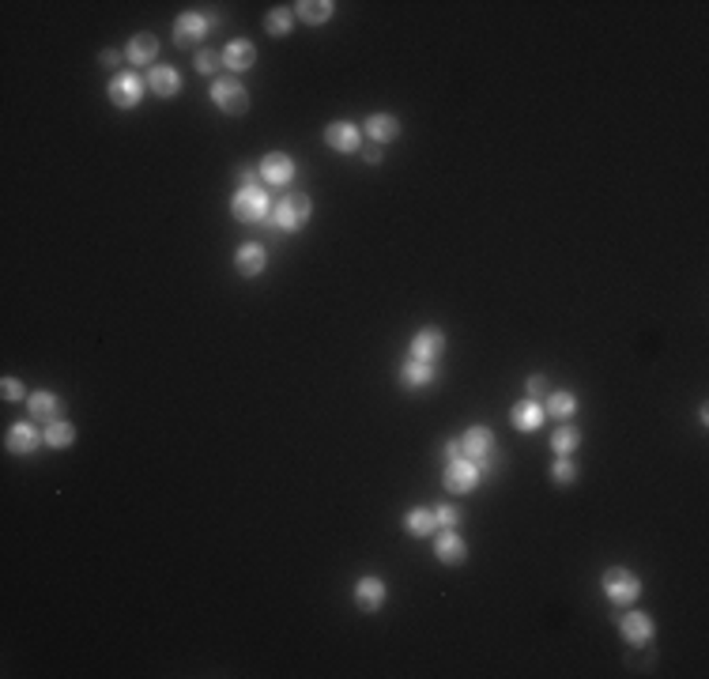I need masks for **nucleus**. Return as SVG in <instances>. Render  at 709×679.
<instances>
[{
    "instance_id": "c85d7f7f",
    "label": "nucleus",
    "mask_w": 709,
    "mask_h": 679,
    "mask_svg": "<svg viewBox=\"0 0 709 679\" xmlns=\"http://www.w3.org/2000/svg\"><path fill=\"white\" fill-rule=\"evenodd\" d=\"M294 27V8H272L264 16V31L272 34V38H283Z\"/></svg>"
},
{
    "instance_id": "4be33fe9",
    "label": "nucleus",
    "mask_w": 709,
    "mask_h": 679,
    "mask_svg": "<svg viewBox=\"0 0 709 679\" xmlns=\"http://www.w3.org/2000/svg\"><path fill=\"white\" fill-rule=\"evenodd\" d=\"M27 412H31L34 423H53V419H61V401H57V393H50V389H34L27 396Z\"/></svg>"
},
{
    "instance_id": "f3484780",
    "label": "nucleus",
    "mask_w": 709,
    "mask_h": 679,
    "mask_svg": "<svg viewBox=\"0 0 709 679\" xmlns=\"http://www.w3.org/2000/svg\"><path fill=\"white\" fill-rule=\"evenodd\" d=\"M362 133L370 136V144H393L396 136H400V118L396 113H370V118L362 121Z\"/></svg>"
},
{
    "instance_id": "dca6fc26",
    "label": "nucleus",
    "mask_w": 709,
    "mask_h": 679,
    "mask_svg": "<svg viewBox=\"0 0 709 679\" xmlns=\"http://www.w3.org/2000/svg\"><path fill=\"white\" fill-rule=\"evenodd\" d=\"M434 559L442 566H461L468 559V540L457 532V529H446L442 536L434 540Z\"/></svg>"
},
{
    "instance_id": "2eb2a0df",
    "label": "nucleus",
    "mask_w": 709,
    "mask_h": 679,
    "mask_svg": "<svg viewBox=\"0 0 709 679\" xmlns=\"http://www.w3.org/2000/svg\"><path fill=\"white\" fill-rule=\"evenodd\" d=\"M219 53H223V68H231V76L249 72L253 61H257V46H253V42H246V38L226 42V46H223Z\"/></svg>"
},
{
    "instance_id": "39448f33",
    "label": "nucleus",
    "mask_w": 709,
    "mask_h": 679,
    "mask_svg": "<svg viewBox=\"0 0 709 679\" xmlns=\"http://www.w3.org/2000/svg\"><path fill=\"white\" fill-rule=\"evenodd\" d=\"M208 98L216 103L219 113H226V118H242V113L249 110V91H246V83H238L234 76H219V80H211Z\"/></svg>"
},
{
    "instance_id": "5701e85b",
    "label": "nucleus",
    "mask_w": 709,
    "mask_h": 679,
    "mask_svg": "<svg viewBox=\"0 0 709 679\" xmlns=\"http://www.w3.org/2000/svg\"><path fill=\"white\" fill-rule=\"evenodd\" d=\"M434 378H438L434 362H423L411 355L400 362V385H408V389H427V385H434Z\"/></svg>"
},
{
    "instance_id": "423d86ee",
    "label": "nucleus",
    "mask_w": 709,
    "mask_h": 679,
    "mask_svg": "<svg viewBox=\"0 0 709 679\" xmlns=\"http://www.w3.org/2000/svg\"><path fill=\"white\" fill-rule=\"evenodd\" d=\"M600 585H604V597L612 600L615 607H630L637 597H642V582H637V574L627 570V566H612V570H604Z\"/></svg>"
},
{
    "instance_id": "7ed1b4c3",
    "label": "nucleus",
    "mask_w": 709,
    "mask_h": 679,
    "mask_svg": "<svg viewBox=\"0 0 709 679\" xmlns=\"http://www.w3.org/2000/svg\"><path fill=\"white\" fill-rule=\"evenodd\" d=\"M309 211H314V204H309V196L306 193H283L279 201L272 204V223L276 231H283V234H294V231H302V226L309 223Z\"/></svg>"
},
{
    "instance_id": "ddd939ff",
    "label": "nucleus",
    "mask_w": 709,
    "mask_h": 679,
    "mask_svg": "<svg viewBox=\"0 0 709 679\" xmlns=\"http://www.w3.org/2000/svg\"><path fill=\"white\" fill-rule=\"evenodd\" d=\"M385 597H389V589H385V582L381 577H374V574H366V577H359L354 582V604H359V612H366V615H374L381 604H385Z\"/></svg>"
},
{
    "instance_id": "4468645a",
    "label": "nucleus",
    "mask_w": 709,
    "mask_h": 679,
    "mask_svg": "<svg viewBox=\"0 0 709 679\" xmlns=\"http://www.w3.org/2000/svg\"><path fill=\"white\" fill-rule=\"evenodd\" d=\"M234 268H238V276L257 279L264 268H268V246H261V242H242V246H238V253H234Z\"/></svg>"
},
{
    "instance_id": "9b49d317",
    "label": "nucleus",
    "mask_w": 709,
    "mask_h": 679,
    "mask_svg": "<svg viewBox=\"0 0 709 679\" xmlns=\"http://www.w3.org/2000/svg\"><path fill=\"white\" fill-rule=\"evenodd\" d=\"M257 170H261L264 186L283 189V186H291V178H294V159L291 155H283V151H268L264 159L257 163Z\"/></svg>"
},
{
    "instance_id": "f257e3e1",
    "label": "nucleus",
    "mask_w": 709,
    "mask_h": 679,
    "mask_svg": "<svg viewBox=\"0 0 709 679\" xmlns=\"http://www.w3.org/2000/svg\"><path fill=\"white\" fill-rule=\"evenodd\" d=\"M457 446H461V457L464 461H472L476 469H479V476H491V472H499V461H502V453H499V446H494V434H491V427H468L461 438H457Z\"/></svg>"
},
{
    "instance_id": "7c9ffc66",
    "label": "nucleus",
    "mask_w": 709,
    "mask_h": 679,
    "mask_svg": "<svg viewBox=\"0 0 709 679\" xmlns=\"http://www.w3.org/2000/svg\"><path fill=\"white\" fill-rule=\"evenodd\" d=\"M551 479H555L559 487H574L577 484V464L570 457H559L555 464H551Z\"/></svg>"
},
{
    "instance_id": "a878e982",
    "label": "nucleus",
    "mask_w": 709,
    "mask_h": 679,
    "mask_svg": "<svg viewBox=\"0 0 709 679\" xmlns=\"http://www.w3.org/2000/svg\"><path fill=\"white\" fill-rule=\"evenodd\" d=\"M332 11H336L332 0H302V4H294V16H299L302 23H309V27L329 23V19H332Z\"/></svg>"
},
{
    "instance_id": "393cba45",
    "label": "nucleus",
    "mask_w": 709,
    "mask_h": 679,
    "mask_svg": "<svg viewBox=\"0 0 709 679\" xmlns=\"http://www.w3.org/2000/svg\"><path fill=\"white\" fill-rule=\"evenodd\" d=\"M544 412L551 416V419H559V423H566V419H570L574 412H577V396L570 393V389H555V393H547L544 396Z\"/></svg>"
},
{
    "instance_id": "e433bc0d",
    "label": "nucleus",
    "mask_w": 709,
    "mask_h": 679,
    "mask_svg": "<svg viewBox=\"0 0 709 679\" xmlns=\"http://www.w3.org/2000/svg\"><path fill=\"white\" fill-rule=\"evenodd\" d=\"M238 178H242V186H261V170L257 166H242V170H238Z\"/></svg>"
},
{
    "instance_id": "412c9836",
    "label": "nucleus",
    "mask_w": 709,
    "mask_h": 679,
    "mask_svg": "<svg viewBox=\"0 0 709 679\" xmlns=\"http://www.w3.org/2000/svg\"><path fill=\"white\" fill-rule=\"evenodd\" d=\"M619 634L627 638V645H649V638H653V619L645 612H627L619 619Z\"/></svg>"
},
{
    "instance_id": "f704fd0d",
    "label": "nucleus",
    "mask_w": 709,
    "mask_h": 679,
    "mask_svg": "<svg viewBox=\"0 0 709 679\" xmlns=\"http://www.w3.org/2000/svg\"><path fill=\"white\" fill-rule=\"evenodd\" d=\"M381 159H385L381 144H366V148H362V163H366V166H381Z\"/></svg>"
},
{
    "instance_id": "cd10ccee",
    "label": "nucleus",
    "mask_w": 709,
    "mask_h": 679,
    "mask_svg": "<svg viewBox=\"0 0 709 679\" xmlns=\"http://www.w3.org/2000/svg\"><path fill=\"white\" fill-rule=\"evenodd\" d=\"M42 434H46V446H50V449H68V446L76 442V427H72L68 419L46 423V431H42Z\"/></svg>"
},
{
    "instance_id": "aec40b11",
    "label": "nucleus",
    "mask_w": 709,
    "mask_h": 679,
    "mask_svg": "<svg viewBox=\"0 0 709 679\" xmlns=\"http://www.w3.org/2000/svg\"><path fill=\"white\" fill-rule=\"evenodd\" d=\"M148 91H151L155 98H174V95H181V76H178V68H174V65H155L151 72H148Z\"/></svg>"
},
{
    "instance_id": "bb28decb",
    "label": "nucleus",
    "mask_w": 709,
    "mask_h": 679,
    "mask_svg": "<svg viewBox=\"0 0 709 679\" xmlns=\"http://www.w3.org/2000/svg\"><path fill=\"white\" fill-rule=\"evenodd\" d=\"M581 446V431L574 423H559V431L551 434V449H555V457H574V449Z\"/></svg>"
},
{
    "instance_id": "6ab92c4d",
    "label": "nucleus",
    "mask_w": 709,
    "mask_h": 679,
    "mask_svg": "<svg viewBox=\"0 0 709 679\" xmlns=\"http://www.w3.org/2000/svg\"><path fill=\"white\" fill-rule=\"evenodd\" d=\"M544 404L540 401H529L524 396L521 404H514V412H509V423H514V431H521V434H532V431H540L544 427Z\"/></svg>"
},
{
    "instance_id": "2f4dec72",
    "label": "nucleus",
    "mask_w": 709,
    "mask_h": 679,
    "mask_svg": "<svg viewBox=\"0 0 709 679\" xmlns=\"http://www.w3.org/2000/svg\"><path fill=\"white\" fill-rule=\"evenodd\" d=\"M461 506H434V521H438V529H457L461 525Z\"/></svg>"
},
{
    "instance_id": "b1692460",
    "label": "nucleus",
    "mask_w": 709,
    "mask_h": 679,
    "mask_svg": "<svg viewBox=\"0 0 709 679\" xmlns=\"http://www.w3.org/2000/svg\"><path fill=\"white\" fill-rule=\"evenodd\" d=\"M434 529H438L434 509H427V506H411L408 514H404V532H408V536H415V540H423V536H431Z\"/></svg>"
},
{
    "instance_id": "a211bd4d",
    "label": "nucleus",
    "mask_w": 709,
    "mask_h": 679,
    "mask_svg": "<svg viewBox=\"0 0 709 679\" xmlns=\"http://www.w3.org/2000/svg\"><path fill=\"white\" fill-rule=\"evenodd\" d=\"M155 57H159V38L155 34H133L129 46H125V61L133 68H155Z\"/></svg>"
},
{
    "instance_id": "f8f14e48",
    "label": "nucleus",
    "mask_w": 709,
    "mask_h": 679,
    "mask_svg": "<svg viewBox=\"0 0 709 679\" xmlns=\"http://www.w3.org/2000/svg\"><path fill=\"white\" fill-rule=\"evenodd\" d=\"M446 355V332L427 324V329H419L411 336V359H423V362H438Z\"/></svg>"
},
{
    "instance_id": "6e6552de",
    "label": "nucleus",
    "mask_w": 709,
    "mask_h": 679,
    "mask_svg": "<svg viewBox=\"0 0 709 679\" xmlns=\"http://www.w3.org/2000/svg\"><path fill=\"white\" fill-rule=\"evenodd\" d=\"M46 446V434L38 431V423L34 419H27V423H11L8 427V434H4V449L8 453H16V457H34V453Z\"/></svg>"
},
{
    "instance_id": "c756f323",
    "label": "nucleus",
    "mask_w": 709,
    "mask_h": 679,
    "mask_svg": "<svg viewBox=\"0 0 709 679\" xmlns=\"http://www.w3.org/2000/svg\"><path fill=\"white\" fill-rule=\"evenodd\" d=\"M193 68H196L201 76H216L219 68H223V53H219V50H208V46H204V50H196Z\"/></svg>"
},
{
    "instance_id": "72a5a7b5",
    "label": "nucleus",
    "mask_w": 709,
    "mask_h": 679,
    "mask_svg": "<svg viewBox=\"0 0 709 679\" xmlns=\"http://www.w3.org/2000/svg\"><path fill=\"white\" fill-rule=\"evenodd\" d=\"M524 393H529V401H544V396L551 393L547 389V378L544 374H532L529 381H524Z\"/></svg>"
},
{
    "instance_id": "c9c22d12",
    "label": "nucleus",
    "mask_w": 709,
    "mask_h": 679,
    "mask_svg": "<svg viewBox=\"0 0 709 679\" xmlns=\"http://www.w3.org/2000/svg\"><path fill=\"white\" fill-rule=\"evenodd\" d=\"M121 61H125L121 50H103V53H98V65H103V68H118Z\"/></svg>"
},
{
    "instance_id": "9d476101",
    "label": "nucleus",
    "mask_w": 709,
    "mask_h": 679,
    "mask_svg": "<svg viewBox=\"0 0 709 679\" xmlns=\"http://www.w3.org/2000/svg\"><path fill=\"white\" fill-rule=\"evenodd\" d=\"M324 144L339 155H354V151H362V129L354 121H332V125H324Z\"/></svg>"
},
{
    "instance_id": "f03ea898",
    "label": "nucleus",
    "mask_w": 709,
    "mask_h": 679,
    "mask_svg": "<svg viewBox=\"0 0 709 679\" xmlns=\"http://www.w3.org/2000/svg\"><path fill=\"white\" fill-rule=\"evenodd\" d=\"M442 457H446V472H442L446 491H453V494H472V491L479 487V479H484L476 464L461 457V446H457V442H446V446H442Z\"/></svg>"
},
{
    "instance_id": "473e14b6",
    "label": "nucleus",
    "mask_w": 709,
    "mask_h": 679,
    "mask_svg": "<svg viewBox=\"0 0 709 679\" xmlns=\"http://www.w3.org/2000/svg\"><path fill=\"white\" fill-rule=\"evenodd\" d=\"M0 396H4L8 404H23L31 393L23 389V381H19V378H4V381H0Z\"/></svg>"
},
{
    "instance_id": "1a4fd4ad",
    "label": "nucleus",
    "mask_w": 709,
    "mask_h": 679,
    "mask_svg": "<svg viewBox=\"0 0 709 679\" xmlns=\"http://www.w3.org/2000/svg\"><path fill=\"white\" fill-rule=\"evenodd\" d=\"M106 95H110V103L118 110H136L140 98H144V80H140L136 72H118L110 80Z\"/></svg>"
},
{
    "instance_id": "20e7f679",
    "label": "nucleus",
    "mask_w": 709,
    "mask_h": 679,
    "mask_svg": "<svg viewBox=\"0 0 709 679\" xmlns=\"http://www.w3.org/2000/svg\"><path fill=\"white\" fill-rule=\"evenodd\" d=\"M231 211L242 223H268L272 219V201H268L264 186H242L231 196Z\"/></svg>"
},
{
    "instance_id": "0eeeda50",
    "label": "nucleus",
    "mask_w": 709,
    "mask_h": 679,
    "mask_svg": "<svg viewBox=\"0 0 709 679\" xmlns=\"http://www.w3.org/2000/svg\"><path fill=\"white\" fill-rule=\"evenodd\" d=\"M211 27H219V16H204V11H181V16L174 19V42L178 46H201V42L208 38Z\"/></svg>"
}]
</instances>
